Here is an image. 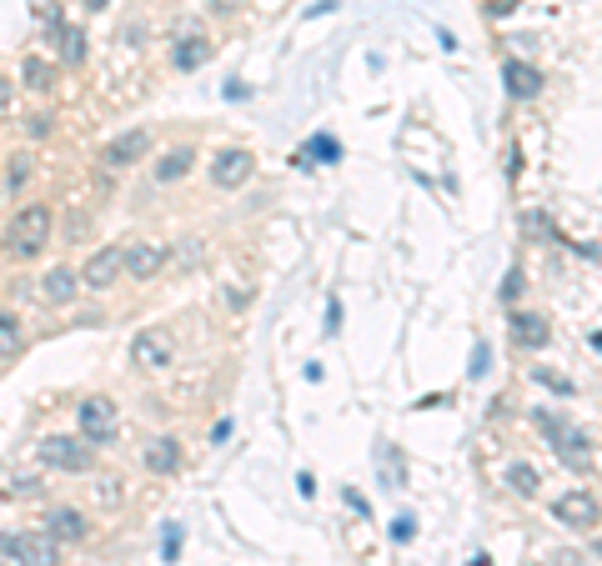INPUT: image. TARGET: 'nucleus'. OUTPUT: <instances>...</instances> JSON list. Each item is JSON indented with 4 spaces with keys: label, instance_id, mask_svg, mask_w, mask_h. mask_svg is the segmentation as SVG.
Returning <instances> with one entry per match:
<instances>
[{
    "label": "nucleus",
    "instance_id": "f257e3e1",
    "mask_svg": "<svg viewBox=\"0 0 602 566\" xmlns=\"http://www.w3.org/2000/svg\"><path fill=\"white\" fill-rule=\"evenodd\" d=\"M51 226H56L51 206H26V211L11 221V231H6V251H11L16 261H36V256L51 246Z\"/></svg>",
    "mask_w": 602,
    "mask_h": 566
},
{
    "label": "nucleus",
    "instance_id": "f03ea898",
    "mask_svg": "<svg viewBox=\"0 0 602 566\" xmlns=\"http://www.w3.org/2000/svg\"><path fill=\"white\" fill-rule=\"evenodd\" d=\"M0 561L11 566H56L61 561V541H51L46 531H21V536H0Z\"/></svg>",
    "mask_w": 602,
    "mask_h": 566
},
{
    "label": "nucleus",
    "instance_id": "7ed1b4c3",
    "mask_svg": "<svg viewBox=\"0 0 602 566\" xmlns=\"http://www.w3.org/2000/svg\"><path fill=\"white\" fill-rule=\"evenodd\" d=\"M76 426H81V441H91V446H111L116 431H121L116 401H106V396L81 401V406H76Z\"/></svg>",
    "mask_w": 602,
    "mask_h": 566
},
{
    "label": "nucleus",
    "instance_id": "20e7f679",
    "mask_svg": "<svg viewBox=\"0 0 602 566\" xmlns=\"http://www.w3.org/2000/svg\"><path fill=\"white\" fill-rule=\"evenodd\" d=\"M36 451L51 471H91L96 466V446L81 441V436H41Z\"/></svg>",
    "mask_w": 602,
    "mask_h": 566
},
{
    "label": "nucleus",
    "instance_id": "39448f33",
    "mask_svg": "<svg viewBox=\"0 0 602 566\" xmlns=\"http://www.w3.org/2000/svg\"><path fill=\"white\" fill-rule=\"evenodd\" d=\"M131 356H136V366H146V371H166V366L176 361V331H171V326H146V331L131 341Z\"/></svg>",
    "mask_w": 602,
    "mask_h": 566
},
{
    "label": "nucleus",
    "instance_id": "423d86ee",
    "mask_svg": "<svg viewBox=\"0 0 602 566\" xmlns=\"http://www.w3.org/2000/svg\"><path fill=\"white\" fill-rule=\"evenodd\" d=\"M166 261H171L166 241H131V246H121V271H126L131 281H151V276H161Z\"/></svg>",
    "mask_w": 602,
    "mask_h": 566
},
{
    "label": "nucleus",
    "instance_id": "0eeeda50",
    "mask_svg": "<svg viewBox=\"0 0 602 566\" xmlns=\"http://www.w3.org/2000/svg\"><path fill=\"white\" fill-rule=\"evenodd\" d=\"M552 516H557L562 526H572V531H592V526H597V496H592V491H562V496L552 501Z\"/></svg>",
    "mask_w": 602,
    "mask_h": 566
},
{
    "label": "nucleus",
    "instance_id": "6e6552de",
    "mask_svg": "<svg viewBox=\"0 0 602 566\" xmlns=\"http://www.w3.org/2000/svg\"><path fill=\"white\" fill-rule=\"evenodd\" d=\"M251 171H256V156H251V151H241V146H231V151H221V156L211 161V181H216L221 191L246 186V181H251Z\"/></svg>",
    "mask_w": 602,
    "mask_h": 566
},
{
    "label": "nucleus",
    "instance_id": "1a4fd4ad",
    "mask_svg": "<svg viewBox=\"0 0 602 566\" xmlns=\"http://www.w3.org/2000/svg\"><path fill=\"white\" fill-rule=\"evenodd\" d=\"M81 286H91V291H106V286H116L121 281V246H101V251H91V261L81 266V276H76Z\"/></svg>",
    "mask_w": 602,
    "mask_h": 566
},
{
    "label": "nucleus",
    "instance_id": "9d476101",
    "mask_svg": "<svg viewBox=\"0 0 602 566\" xmlns=\"http://www.w3.org/2000/svg\"><path fill=\"white\" fill-rule=\"evenodd\" d=\"M141 466H146L151 476H176V471L186 466L181 441H176V436H151V441L141 446Z\"/></svg>",
    "mask_w": 602,
    "mask_h": 566
},
{
    "label": "nucleus",
    "instance_id": "9b49d317",
    "mask_svg": "<svg viewBox=\"0 0 602 566\" xmlns=\"http://www.w3.org/2000/svg\"><path fill=\"white\" fill-rule=\"evenodd\" d=\"M146 151H151V131H121V136L101 151V161H106L111 171H126V166L146 161Z\"/></svg>",
    "mask_w": 602,
    "mask_h": 566
},
{
    "label": "nucleus",
    "instance_id": "f8f14e48",
    "mask_svg": "<svg viewBox=\"0 0 602 566\" xmlns=\"http://www.w3.org/2000/svg\"><path fill=\"white\" fill-rule=\"evenodd\" d=\"M552 436H557V441H552L557 456H562L572 471H587V466H592V431H562V426H557Z\"/></svg>",
    "mask_w": 602,
    "mask_h": 566
},
{
    "label": "nucleus",
    "instance_id": "ddd939ff",
    "mask_svg": "<svg viewBox=\"0 0 602 566\" xmlns=\"http://www.w3.org/2000/svg\"><path fill=\"white\" fill-rule=\"evenodd\" d=\"M86 531H91V521H86L76 506H56V511L46 516V536H51V541H86Z\"/></svg>",
    "mask_w": 602,
    "mask_h": 566
},
{
    "label": "nucleus",
    "instance_id": "4468645a",
    "mask_svg": "<svg viewBox=\"0 0 602 566\" xmlns=\"http://www.w3.org/2000/svg\"><path fill=\"white\" fill-rule=\"evenodd\" d=\"M547 336H552V326H547L542 316H532V311H517V316H512V341H517L522 351H542Z\"/></svg>",
    "mask_w": 602,
    "mask_h": 566
},
{
    "label": "nucleus",
    "instance_id": "2eb2a0df",
    "mask_svg": "<svg viewBox=\"0 0 602 566\" xmlns=\"http://www.w3.org/2000/svg\"><path fill=\"white\" fill-rule=\"evenodd\" d=\"M502 76H507V91H512L517 101H532V96L542 91V71H537V66H527V61H507V66H502Z\"/></svg>",
    "mask_w": 602,
    "mask_h": 566
},
{
    "label": "nucleus",
    "instance_id": "dca6fc26",
    "mask_svg": "<svg viewBox=\"0 0 602 566\" xmlns=\"http://www.w3.org/2000/svg\"><path fill=\"white\" fill-rule=\"evenodd\" d=\"M51 36H56L66 66H81V61H86V31H76V26H66V21H51Z\"/></svg>",
    "mask_w": 602,
    "mask_h": 566
},
{
    "label": "nucleus",
    "instance_id": "f3484780",
    "mask_svg": "<svg viewBox=\"0 0 602 566\" xmlns=\"http://www.w3.org/2000/svg\"><path fill=\"white\" fill-rule=\"evenodd\" d=\"M191 166H196V151H191V146H176V151H166V156L156 161V181L171 186V181L191 176Z\"/></svg>",
    "mask_w": 602,
    "mask_h": 566
},
{
    "label": "nucleus",
    "instance_id": "a211bd4d",
    "mask_svg": "<svg viewBox=\"0 0 602 566\" xmlns=\"http://www.w3.org/2000/svg\"><path fill=\"white\" fill-rule=\"evenodd\" d=\"M76 286H81V281H76V271H66V266H56V271L41 276V296H46L51 306H66V301L76 296Z\"/></svg>",
    "mask_w": 602,
    "mask_h": 566
},
{
    "label": "nucleus",
    "instance_id": "6ab92c4d",
    "mask_svg": "<svg viewBox=\"0 0 602 566\" xmlns=\"http://www.w3.org/2000/svg\"><path fill=\"white\" fill-rule=\"evenodd\" d=\"M26 351V331H21V316L11 311H0V361H11Z\"/></svg>",
    "mask_w": 602,
    "mask_h": 566
},
{
    "label": "nucleus",
    "instance_id": "aec40b11",
    "mask_svg": "<svg viewBox=\"0 0 602 566\" xmlns=\"http://www.w3.org/2000/svg\"><path fill=\"white\" fill-rule=\"evenodd\" d=\"M307 161H342V146L332 136H312L307 146L296 151V166H307Z\"/></svg>",
    "mask_w": 602,
    "mask_h": 566
},
{
    "label": "nucleus",
    "instance_id": "412c9836",
    "mask_svg": "<svg viewBox=\"0 0 602 566\" xmlns=\"http://www.w3.org/2000/svg\"><path fill=\"white\" fill-rule=\"evenodd\" d=\"M507 486H512L517 496H537V491H542V481H537V471H532L527 461H512V466H507Z\"/></svg>",
    "mask_w": 602,
    "mask_h": 566
},
{
    "label": "nucleus",
    "instance_id": "4be33fe9",
    "mask_svg": "<svg viewBox=\"0 0 602 566\" xmlns=\"http://www.w3.org/2000/svg\"><path fill=\"white\" fill-rule=\"evenodd\" d=\"M206 56H211V46H206L201 36H191V41H181V46H176V66H181V71H196Z\"/></svg>",
    "mask_w": 602,
    "mask_h": 566
},
{
    "label": "nucleus",
    "instance_id": "5701e85b",
    "mask_svg": "<svg viewBox=\"0 0 602 566\" xmlns=\"http://www.w3.org/2000/svg\"><path fill=\"white\" fill-rule=\"evenodd\" d=\"M26 86H31V91H51V86H56V66L41 61V56H31V61H26Z\"/></svg>",
    "mask_w": 602,
    "mask_h": 566
},
{
    "label": "nucleus",
    "instance_id": "b1692460",
    "mask_svg": "<svg viewBox=\"0 0 602 566\" xmlns=\"http://www.w3.org/2000/svg\"><path fill=\"white\" fill-rule=\"evenodd\" d=\"M31 181V156H11V171H6V186L11 191H21Z\"/></svg>",
    "mask_w": 602,
    "mask_h": 566
},
{
    "label": "nucleus",
    "instance_id": "393cba45",
    "mask_svg": "<svg viewBox=\"0 0 602 566\" xmlns=\"http://www.w3.org/2000/svg\"><path fill=\"white\" fill-rule=\"evenodd\" d=\"M91 491H96V501H101V506H116V501H121V486H116V476H101Z\"/></svg>",
    "mask_w": 602,
    "mask_h": 566
},
{
    "label": "nucleus",
    "instance_id": "a878e982",
    "mask_svg": "<svg viewBox=\"0 0 602 566\" xmlns=\"http://www.w3.org/2000/svg\"><path fill=\"white\" fill-rule=\"evenodd\" d=\"M36 491H41L36 476H16V481H11V496H36Z\"/></svg>",
    "mask_w": 602,
    "mask_h": 566
},
{
    "label": "nucleus",
    "instance_id": "bb28decb",
    "mask_svg": "<svg viewBox=\"0 0 602 566\" xmlns=\"http://www.w3.org/2000/svg\"><path fill=\"white\" fill-rule=\"evenodd\" d=\"M412 531H417L412 516H397V521H392V536H397V541H412Z\"/></svg>",
    "mask_w": 602,
    "mask_h": 566
},
{
    "label": "nucleus",
    "instance_id": "cd10ccee",
    "mask_svg": "<svg viewBox=\"0 0 602 566\" xmlns=\"http://www.w3.org/2000/svg\"><path fill=\"white\" fill-rule=\"evenodd\" d=\"M517 291H522V271H512V276H507V286H502V301H517Z\"/></svg>",
    "mask_w": 602,
    "mask_h": 566
},
{
    "label": "nucleus",
    "instance_id": "c85d7f7f",
    "mask_svg": "<svg viewBox=\"0 0 602 566\" xmlns=\"http://www.w3.org/2000/svg\"><path fill=\"white\" fill-rule=\"evenodd\" d=\"M31 136H51V116H36V121H31Z\"/></svg>",
    "mask_w": 602,
    "mask_h": 566
},
{
    "label": "nucleus",
    "instance_id": "c756f323",
    "mask_svg": "<svg viewBox=\"0 0 602 566\" xmlns=\"http://www.w3.org/2000/svg\"><path fill=\"white\" fill-rule=\"evenodd\" d=\"M11 91H16L11 81H0V111H6V106H11Z\"/></svg>",
    "mask_w": 602,
    "mask_h": 566
},
{
    "label": "nucleus",
    "instance_id": "7c9ffc66",
    "mask_svg": "<svg viewBox=\"0 0 602 566\" xmlns=\"http://www.w3.org/2000/svg\"><path fill=\"white\" fill-rule=\"evenodd\" d=\"M512 6H517V0H492V16H507Z\"/></svg>",
    "mask_w": 602,
    "mask_h": 566
},
{
    "label": "nucleus",
    "instance_id": "2f4dec72",
    "mask_svg": "<svg viewBox=\"0 0 602 566\" xmlns=\"http://www.w3.org/2000/svg\"><path fill=\"white\" fill-rule=\"evenodd\" d=\"M241 0H211V11H236Z\"/></svg>",
    "mask_w": 602,
    "mask_h": 566
},
{
    "label": "nucleus",
    "instance_id": "473e14b6",
    "mask_svg": "<svg viewBox=\"0 0 602 566\" xmlns=\"http://www.w3.org/2000/svg\"><path fill=\"white\" fill-rule=\"evenodd\" d=\"M577 561H582L577 551H562V556H557V566H577Z\"/></svg>",
    "mask_w": 602,
    "mask_h": 566
},
{
    "label": "nucleus",
    "instance_id": "72a5a7b5",
    "mask_svg": "<svg viewBox=\"0 0 602 566\" xmlns=\"http://www.w3.org/2000/svg\"><path fill=\"white\" fill-rule=\"evenodd\" d=\"M86 6H91V11H106V6H111V0H86Z\"/></svg>",
    "mask_w": 602,
    "mask_h": 566
}]
</instances>
